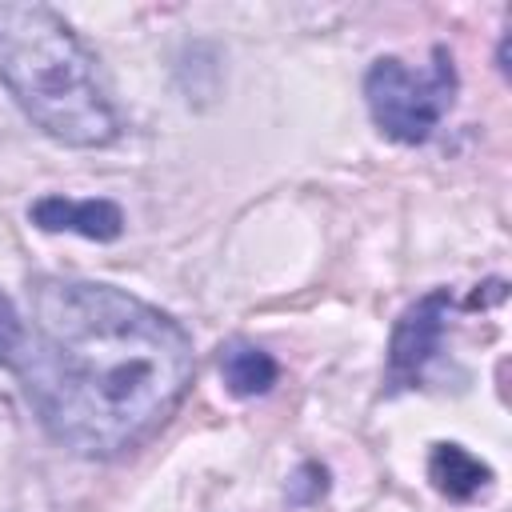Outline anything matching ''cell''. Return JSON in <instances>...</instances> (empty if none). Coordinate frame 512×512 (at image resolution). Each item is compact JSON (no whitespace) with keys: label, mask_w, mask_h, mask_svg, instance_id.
<instances>
[{"label":"cell","mask_w":512,"mask_h":512,"mask_svg":"<svg viewBox=\"0 0 512 512\" xmlns=\"http://www.w3.org/2000/svg\"><path fill=\"white\" fill-rule=\"evenodd\" d=\"M324 488H328V472L320 464H300L296 476L288 480V500L292 504H312V500L324 496Z\"/></svg>","instance_id":"9c48e42d"},{"label":"cell","mask_w":512,"mask_h":512,"mask_svg":"<svg viewBox=\"0 0 512 512\" xmlns=\"http://www.w3.org/2000/svg\"><path fill=\"white\" fill-rule=\"evenodd\" d=\"M24 344H28V320L12 304V296L0 292V368L16 372V364L24 356Z\"/></svg>","instance_id":"ba28073f"},{"label":"cell","mask_w":512,"mask_h":512,"mask_svg":"<svg viewBox=\"0 0 512 512\" xmlns=\"http://www.w3.org/2000/svg\"><path fill=\"white\" fill-rule=\"evenodd\" d=\"M220 376H224V388L232 396L252 400V396H264L280 380V364L272 360V352L244 344V340H232L228 348H220Z\"/></svg>","instance_id":"52a82bcc"},{"label":"cell","mask_w":512,"mask_h":512,"mask_svg":"<svg viewBox=\"0 0 512 512\" xmlns=\"http://www.w3.org/2000/svg\"><path fill=\"white\" fill-rule=\"evenodd\" d=\"M28 300V344L12 376L56 444L108 460L180 408L196 372L180 320L96 280L40 276Z\"/></svg>","instance_id":"6da1fadb"},{"label":"cell","mask_w":512,"mask_h":512,"mask_svg":"<svg viewBox=\"0 0 512 512\" xmlns=\"http://www.w3.org/2000/svg\"><path fill=\"white\" fill-rule=\"evenodd\" d=\"M448 308H452V292L432 288L400 312V320L392 328V340H388V384L392 388L420 384L424 368L440 352V340H444V328H448Z\"/></svg>","instance_id":"277c9868"},{"label":"cell","mask_w":512,"mask_h":512,"mask_svg":"<svg viewBox=\"0 0 512 512\" xmlns=\"http://www.w3.org/2000/svg\"><path fill=\"white\" fill-rule=\"evenodd\" d=\"M428 480H432L436 492L448 496V500H472L480 488H488L492 468H488L480 456H472L464 444H432Z\"/></svg>","instance_id":"8992f818"},{"label":"cell","mask_w":512,"mask_h":512,"mask_svg":"<svg viewBox=\"0 0 512 512\" xmlns=\"http://www.w3.org/2000/svg\"><path fill=\"white\" fill-rule=\"evenodd\" d=\"M32 224L44 232H76L84 240H116L124 232V212L120 204L104 196L72 200V196H40L28 208Z\"/></svg>","instance_id":"5b68a950"},{"label":"cell","mask_w":512,"mask_h":512,"mask_svg":"<svg viewBox=\"0 0 512 512\" xmlns=\"http://www.w3.org/2000/svg\"><path fill=\"white\" fill-rule=\"evenodd\" d=\"M456 64L448 48H432L424 68L404 64L400 56L372 60L364 76V100L376 128L396 144H424L456 100Z\"/></svg>","instance_id":"3957f363"},{"label":"cell","mask_w":512,"mask_h":512,"mask_svg":"<svg viewBox=\"0 0 512 512\" xmlns=\"http://www.w3.org/2000/svg\"><path fill=\"white\" fill-rule=\"evenodd\" d=\"M0 84L44 136L68 148H104L120 132L96 56L44 4H0Z\"/></svg>","instance_id":"7a4b0ae2"}]
</instances>
